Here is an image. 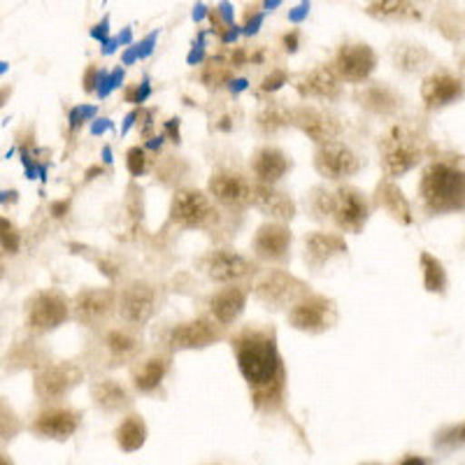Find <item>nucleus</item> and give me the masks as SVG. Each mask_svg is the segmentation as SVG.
I'll list each match as a JSON object with an SVG mask.
<instances>
[{
	"instance_id": "obj_10",
	"label": "nucleus",
	"mask_w": 465,
	"mask_h": 465,
	"mask_svg": "<svg viewBox=\"0 0 465 465\" xmlns=\"http://www.w3.org/2000/svg\"><path fill=\"white\" fill-rule=\"evenodd\" d=\"M198 268L217 284H238V282L249 280L259 275V263L247 256L232 252V249H212L198 261Z\"/></svg>"
},
{
	"instance_id": "obj_44",
	"label": "nucleus",
	"mask_w": 465,
	"mask_h": 465,
	"mask_svg": "<svg viewBox=\"0 0 465 465\" xmlns=\"http://www.w3.org/2000/svg\"><path fill=\"white\" fill-rule=\"evenodd\" d=\"M286 82H289V74H286V70L277 68V70H272L270 74H265L263 82H261V91H263V94H272V91H277L282 84H286Z\"/></svg>"
},
{
	"instance_id": "obj_8",
	"label": "nucleus",
	"mask_w": 465,
	"mask_h": 465,
	"mask_svg": "<svg viewBox=\"0 0 465 465\" xmlns=\"http://www.w3.org/2000/svg\"><path fill=\"white\" fill-rule=\"evenodd\" d=\"M70 319V298L58 289H40L26 301V328L33 335H45Z\"/></svg>"
},
{
	"instance_id": "obj_2",
	"label": "nucleus",
	"mask_w": 465,
	"mask_h": 465,
	"mask_svg": "<svg viewBox=\"0 0 465 465\" xmlns=\"http://www.w3.org/2000/svg\"><path fill=\"white\" fill-rule=\"evenodd\" d=\"M419 198L429 214H459L465 205V180L460 165L433 161L423 168Z\"/></svg>"
},
{
	"instance_id": "obj_9",
	"label": "nucleus",
	"mask_w": 465,
	"mask_h": 465,
	"mask_svg": "<svg viewBox=\"0 0 465 465\" xmlns=\"http://www.w3.org/2000/svg\"><path fill=\"white\" fill-rule=\"evenodd\" d=\"M286 322H289L291 328L301 331V333H326V331H331L338 323V305L331 298L310 293L302 301H298L296 305L289 307Z\"/></svg>"
},
{
	"instance_id": "obj_28",
	"label": "nucleus",
	"mask_w": 465,
	"mask_h": 465,
	"mask_svg": "<svg viewBox=\"0 0 465 465\" xmlns=\"http://www.w3.org/2000/svg\"><path fill=\"white\" fill-rule=\"evenodd\" d=\"M170 363H173V356L170 354H153L149 359L138 361V363L131 368V381L133 389L138 393H153L163 384L165 375L170 371Z\"/></svg>"
},
{
	"instance_id": "obj_5",
	"label": "nucleus",
	"mask_w": 465,
	"mask_h": 465,
	"mask_svg": "<svg viewBox=\"0 0 465 465\" xmlns=\"http://www.w3.org/2000/svg\"><path fill=\"white\" fill-rule=\"evenodd\" d=\"M252 291H254L256 301L263 302L268 310H289L291 305H296L298 301L312 293L307 282L282 268L259 272Z\"/></svg>"
},
{
	"instance_id": "obj_23",
	"label": "nucleus",
	"mask_w": 465,
	"mask_h": 465,
	"mask_svg": "<svg viewBox=\"0 0 465 465\" xmlns=\"http://www.w3.org/2000/svg\"><path fill=\"white\" fill-rule=\"evenodd\" d=\"M252 205L277 223H286L296 217V201L277 186L252 182Z\"/></svg>"
},
{
	"instance_id": "obj_15",
	"label": "nucleus",
	"mask_w": 465,
	"mask_h": 465,
	"mask_svg": "<svg viewBox=\"0 0 465 465\" xmlns=\"http://www.w3.org/2000/svg\"><path fill=\"white\" fill-rule=\"evenodd\" d=\"M372 203L363 191L356 186H338L333 191V210L331 219L342 232H363L365 223L371 219Z\"/></svg>"
},
{
	"instance_id": "obj_27",
	"label": "nucleus",
	"mask_w": 465,
	"mask_h": 465,
	"mask_svg": "<svg viewBox=\"0 0 465 465\" xmlns=\"http://www.w3.org/2000/svg\"><path fill=\"white\" fill-rule=\"evenodd\" d=\"M291 159L282 152L280 147H261L256 149L252 161H249V168L254 173L256 182L259 184H268L275 186L277 182L284 177L286 173L291 170Z\"/></svg>"
},
{
	"instance_id": "obj_12",
	"label": "nucleus",
	"mask_w": 465,
	"mask_h": 465,
	"mask_svg": "<svg viewBox=\"0 0 465 465\" xmlns=\"http://www.w3.org/2000/svg\"><path fill=\"white\" fill-rule=\"evenodd\" d=\"M114 312L116 291L110 286H89L77 291V296L70 301V317L86 328H103Z\"/></svg>"
},
{
	"instance_id": "obj_51",
	"label": "nucleus",
	"mask_w": 465,
	"mask_h": 465,
	"mask_svg": "<svg viewBox=\"0 0 465 465\" xmlns=\"http://www.w3.org/2000/svg\"><path fill=\"white\" fill-rule=\"evenodd\" d=\"M0 465H15V460H12L7 454H3V451H0Z\"/></svg>"
},
{
	"instance_id": "obj_43",
	"label": "nucleus",
	"mask_w": 465,
	"mask_h": 465,
	"mask_svg": "<svg viewBox=\"0 0 465 465\" xmlns=\"http://www.w3.org/2000/svg\"><path fill=\"white\" fill-rule=\"evenodd\" d=\"M442 444H450L451 450L460 447L463 444V423H456V426H450L447 430H442L438 435V440H435V447H442Z\"/></svg>"
},
{
	"instance_id": "obj_34",
	"label": "nucleus",
	"mask_w": 465,
	"mask_h": 465,
	"mask_svg": "<svg viewBox=\"0 0 465 465\" xmlns=\"http://www.w3.org/2000/svg\"><path fill=\"white\" fill-rule=\"evenodd\" d=\"M256 126L263 135H275L282 128L291 126V107L282 101H270L256 114Z\"/></svg>"
},
{
	"instance_id": "obj_14",
	"label": "nucleus",
	"mask_w": 465,
	"mask_h": 465,
	"mask_svg": "<svg viewBox=\"0 0 465 465\" xmlns=\"http://www.w3.org/2000/svg\"><path fill=\"white\" fill-rule=\"evenodd\" d=\"M291 126H296L317 144L338 143V138L344 133L342 119L333 110L317 105L293 107L291 110Z\"/></svg>"
},
{
	"instance_id": "obj_3",
	"label": "nucleus",
	"mask_w": 465,
	"mask_h": 465,
	"mask_svg": "<svg viewBox=\"0 0 465 465\" xmlns=\"http://www.w3.org/2000/svg\"><path fill=\"white\" fill-rule=\"evenodd\" d=\"M429 152L430 143L421 128L407 122L393 124L380 138V163L386 180H396L414 170Z\"/></svg>"
},
{
	"instance_id": "obj_36",
	"label": "nucleus",
	"mask_w": 465,
	"mask_h": 465,
	"mask_svg": "<svg viewBox=\"0 0 465 465\" xmlns=\"http://www.w3.org/2000/svg\"><path fill=\"white\" fill-rule=\"evenodd\" d=\"M45 363H49V361L45 359V351L35 342H19L7 354V368H12V371H22V368H35L37 371Z\"/></svg>"
},
{
	"instance_id": "obj_31",
	"label": "nucleus",
	"mask_w": 465,
	"mask_h": 465,
	"mask_svg": "<svg viewBox=\"0 0 465 465\" xmlns=\"http://www.w3.org/2000/svg\"><path fill=\"white\" fill-rule=\"evenodd\" d=\"M147 423H144L143 414H126V417L119 421L114 430V440L119 444V450L126 451V454H133V451H140L147 442Z\"/></svg>"
},
{
	"instance_id": "obj_20",
	"label": "nucleus",
	"mask_w": 465,
	"mask_h": 465,
	"mask_svg": "<svg viewBox=\"0 0 465 465\" xmlns=\"http://www.w3.org/2000/svg\"><path fill=\"white\" fill-rule=\"evenodd\" d=\"M293 232L286 223L268 222L256 228L254 240H252V252L256 256V263H282L289 259Z\"/></svg>"
},
{
	"instance_id": "obj_7",
	"label": "nucleus",
	"mask_w": 465,
	"mask_h": 465,
	"mask_svg": "<svg viewBox=\"0 0 465 465\" xmlns=\"http://www.w3.org/2000/svg\"><path fill=\"white\" fill-rule=\"evenodd\" d=\"M170 223L184 231H212L219 223V210L201 189H177L170 201Z\"/></svg>"
},
{
	"instance_id": "obj_32",
	"label": "nucleus",
	"mask_w": 465,
	"mask_h": 465,
	"mask_svg": "<svg viewBox=\"0 0 465 465\" xmlns=\"http://www.w3.org/2000/svg\"><path fill=\"white\" fill-rule=\"evenodd\" d=\"M365 15H371L372 19L380 22H421V10L414 3H405V0H380V3H371L365 7Z\"/></svg>"
},
{
	"instance_id": "obj_45",
	"label": "nucleus",
	"mask_w": 465,
	"mask_h": 465,
	"mask_svg": "<svg viewBox=\"0 0 465 465\" xmlns=\"http://www.w3.org/2000/svg\"><path fill=\"white\" fill-rule=\"evenodd\" d=\"M126 205H128V210H131L133 219L143 217V191H138V186H135V184L128 186Z\"/></svg>"
},
{
	"instance_id": "obj_16",
	"label": "nucleus",
	"mask_w": 465,
	"mask_h": 465,
	"mask_svg": "<svg viewBox=\"0 0 465 465\" xmlns=\"http://www.w3.org/2000/svg\"><path fill=\"white\" fill-rule=\"evenodd\" d=\"M333 73L340 82H351V84H363L368 82L377 68V54L371 45L365 43H347L335 52Z\"/></svg>"
},
{
	"instance_id": "obj_29",
	"label": "nucleus",
	"mask_w": 465,
	"mask_h": 465,
	"mask_svg": "<svg viewBox=\"0 0 465 465\" xmlns=\"http://www.w3.org/2000/svg\"><path fill=\"white\" fill-rule=\"evenodd\" d=\"M372 201H375V205L381 207L393 222L401 223V226H412L414 223L412 205H410V201L405 198L402 189L393 180H386L384 177V180L377 184Z\"/></svg>"
},
{
	"instance_id": "obj_18",
	"label": "nucleus",
	"mask_w": 465,
	"mask_h": 465,
	"mask_svg": "<svg viewBox=\"0 0 465 465\" xmlns=\"http://www.w3.org/2000/svg\"><path fill=\"white\" fill-rule=\"evenodd\" d=\"M207 196L226 210H244L252 205V182L235 170H219L207 182Z\"/></svg>"
},
{
	"instance_id": "obj_48",
	"label": "nucleus",
	"mask_w": 465,
	"mask_h": 465,
	"mask_svg": "<svg viewBox=\"0 0 465 465\" xmlns=\"http://www.w3.org/2000/svg\"><path fill=\"white\" fill-rule=\"evenodd\" d=\"M284 47L289 49V52H296L298 49V31H291L284 35Z\"/></svg>"
},
{
	"instance_id": "obj_35",
	"label": "nucleus",
	"mask_w": 465,
	"mask_h": 465,
	"mask_svg": "<svg viewBox=\"0 0 465 465\" xmlns=\"http://www.w3.org/2000/svg\"><path fill=\"white\" fill-rule=\"evenodd\" d=\"M419 261H421L423 289L429 291V293H440V296H442L444 291H447V284H450L442 261L435 259V256L429 254V252H421Z\"/></svg>"
},
{
	"instance_id": "obj_11",
	"label": "nucleus",
	"mask_w": 465,
	"mask_h": 465,
	"mask_svg": "<svg viewBox=\"0 0 465 465\" xmlns=\"http://www.w3.org/2000/svg\"><path fill=\"white\" fill-rule=\"evenodd\" d=\"M159 305V291L149 282H131L122 291H116V312L126 326L140 328L153 317Z\"/></svg>"
},
{
	"instance_id": "obj_24",
	"label": "nucleus",
	"mask_w": 465,
	"mask_h": 465,
	"mask_svg": "<svg viewBox=\"0 0 465 465\" xmlns=\"http://www.w3.org/2000/svg\"><path fill=\"white\" fill-rule=\"evenodd\" d=\"M463 98V82L460 77L451 73H440L429 74L421 84V101L429 110H442V107L451 105V103Z\"/></svg>"
},
{
	"instance_id": "obj_33",
	"label": "nucleus",
	"mask_w": 465,
	"mask_h": 465,
	"mask_svg": "<svg viewBox=\"0 0 465 465\" xmlns=\"http://www.w3.org/2000/svg\"><path fill=\"white\" fill-rule=\"evenodd\" d=\"M430 64H433V54L421 45L402 43L393 49V65L405 74L423 73Z\"/></svg>"
},
{
	"instance_id": "obj_50",
	"label": "nucleus",
	"mask_w": 465,
	"mask_h": 465,
	"mask_svg": "<svg viewBox=\"0 0 465 465\" xmlns=\"http://www.w3.org/2000/svg\"><path fill=\"white\" fill-rule=\"evenodd\" d=\"M10 95H12V86H0V107L10 101Z\"/></svg>"
},
{
	"instance_id": "obj_39",
	"label": "nucleus",
	"mask_w": 465,
	"mask_h": 465,
	"mask_svg": "<svg viewBox=\"0 0 465 465\" xmlns=\"http://www.w3.org/2000/svg\"><path fill=\"white\" fill-rule=\"evenodd\" d=\"M22 419L16 417V412L0 398V444H7L22 433Z\"/></svg>"
},
{
	"instance_id": "obj_26",
	"label": "nucleus",
	"mask_w": 465,
	"mask_h": 465,
	"mask_svg": "<svg viewBox=\"0 0 465 465\" xmlns=\"http://www.w3.org/2000/svg\"><path fill=\"white\" fill-rule=\"evenodd\" d=\"M247 298L249 293L244 286H223L207 302V307H210V319H214L222 328L232 326V323L242 317L244 307H247Z\"/></svg>"
},
{
	"instance_id": "obj_47",
	"label": "nucleus",
	"mask_w": 465,
	"mask_h": 465,
	"mask_svg": "<svg viewBox=\"0 0 465 465\" xmlns=\"http://www.w3.org/2000/svg\"><path fill=\"white\" fill-rule=\"evenodd\" d=\"M68 207H70V201H58L52 205V217L56 219H64L65 214H68Z\"/></svg>"
},
{
	"instance_id": "obj_40",
	"label": "nucleus",
	"mask_w": 465,
	"mask_h": 465,
	"mask_svg": "<svg viewBox=\"0 0 465 465\" xmlns=\"http://www.w3.org/2000/svg\"><path fill=\"white\" fill-rule=\"evenodd\" d=\"M435 26L450 37V40H460V35H463V15L460 12L456 15L451 10L440 12V15H435Z\"/></svg>"
},
{
	"instance_id": "obj_19",
	"label": "nucleus",
	"mask_w": 465,
	"mask_h": 465,
	"mask_svg": "<svg viewBox=\"0 0 465 465\" xmlns=\"http://www.w3.org/2000/svg\"><path fill=\"white\" fill-rule=\"evenodd\" d=\"M82 412L74 407L64 405H47L45 410L35 414L31 423V430L45 440H56V442H65L80 430Z\"/></svg>"
},
{
	"instance_id": "obj_6",
	"label": "nucleus",
	"mask_w": 465,
	"mask_h": 465,
	"mask_svg": "<svg viewBox=\"0 0 465 465\" xmlns=\"http://www.w3.org/2000/svg\"><path fill=\"white\" fill-rule=\"evenodd\" d=\"M84 381V368L74 361H49L33 375V391L45 405H58Z\"/></svg>"
},
{
	"instance_id": "obj_41",
	"label": "nucleus",
	"mask_w": 465,
	"mask_h": 465,
	"mask_svg": "<svg viewBox=\"0 0 465 465\" xmlns=\"http://www.w3.org/2000/svg\"><path fill=\"white\" fill-rule=\"evenodd\" d=\"M0 247L10 252V254H15L19 249V232H16L15 223L3 217V214H0Z\"/></svg>"
},
{
	"instance_id": "obj_17",
	"label": "nucleus",
	"mask_w": 465,
	"mask_h": 465,
	"mask_svg": "<svg viewBox=\"0 0 465 465\" xmlns=\"http://www.w3.org/2000/svg\"><path fill=\"white\" fill-rule=\"evenodd\" d=\"M314 168L322 177L331 182H342L354 177L361 168H363V161H361L359 153L344 143H328L319 144L317 152H314Z\"/></svg>"
},
{
	"instance_id": "obj_1",
	"label": "nucleus",
	"mask_w": 465,
	"mask_h": 465,
	"mask_svg": "<svg viewBox=\"0 0 465 465\" xmlns=\"http://www.w3.org/2000/svg\"><path fill=\"white\" fill-rule=\"evenodd\" d=\"M231 349L235 363L247 381L249 401L263 417L284 412L286 405V365L277 344V331L272 326L249 323L231 335Z\"/></svg>"
},
{
	"instance_id": "obj_13",
	"label": "nucleus",
	"mask_w": 465,
	"mask_h": 465,
	"mask_svg": "<svg viewBox=\"0 0 465 465\" xmlns=\"http://www.w3.org/2000/svg\"><path fill=\"white\" fill-rule=\"evenodd\" d=\"M226 338V328L219 326L214 319L198 317L191 322H182L173 326L165 335L168 351H191V349H205L212 344L222 342Z\"/></svg>"
},
{
	"instance_id": "obj_49",
	"label": "nucleus",
	"mask_w": 465,
	"mask_h": 465,
	"mask_svg": "<svg viewBox=\"0 0 465 465\" xmlns=\"http://www.w3.org/2000/svg\"><path fill=\"white\" fill-rule=\"evenodd\" d=\"M398 465H429V460L423 459V456H407V459L401 460Z\"/></svg>"
},
{
	"instance_id": "obj_37",
	"label": "nucleus",
	"mask_w": 465,
	"mask_h": 465,
	"mask_svg": "<svg viewBox=\"0 0 465 465\" xmlns=\"http://www.w3.org/2000/svg\"><path fill=\"white\" fill-rule=\"evenodd\" d=\"M232 74H235V70L228 65V61H223V58H210L205 68H203L201 80L210 89H222V86H226L232 80Z\"/></svg>"
},
{
	"instance_id": "obj_4",
	"label": "nucleus",
	"mask_w": 465,
	"mask_h": 465,
	"mask_svg": "<svg viewBox=\"0 0 465 465\" xmlns=\"http://www.w3.org/2000/svg\"><path fill=\"white\" fill-rule=\"evenodd\" d=\"M143 338L135 328L131 326H116L105 328L95 335L89 342L86 361L94 368L101 371H112V368H122L128 363H138L143 354Z\"/></svg>"
},
{
	"instance_id": "obj_52",
	"label": "nucleus",
	"mask_w": 465,
	"mask_h": 465,
	"mask_svg": "<svg viewBox=\"0 0 465 465\" xmlns=\"http://www.w3.org/2000/svg\"><path fill=\"white\" fill-rule=\"evenodd\" d=\"M365 465H377V463H365Z\"/></svg>"
},
{
	"instance_id": "obj_21",
	"label": "nucleus",
	"mask_w": 465,
	"mask_h": 465,
	"mask_svg": "<svg viewBox=\"0 0 465 465\" xmlns=\"http://www.w3.org/2000/svg\"><path fill=\"white\" fill-rule=\"evenodd\" d=\"M349 252L347 240L340 232L328 231H314L307 232L302 240V261L312 272H319L326 263L335 259V256H344Z\"/></svg>"
},
{
	"instance_id": "obj_30",
	"label": "nucleus",
	"mask_w": 465,
	"mask_h": 465,
	"mask_svg": "<svg viewBox=\"0 0 465 465\" xmlns=\"http://www.w3.org/2000/svg\"><path fill=\"white\" fill-rule=\"evenodd\" d=\"M91 401L101 412L116 414L128 410L133 402L131 393L119 380H95L91 384Z\"/></svg>"
},
{
	"instance_id": "obj_38",
	"label": "nucleus",
	"mask_w": 465,
	"mask_h": 465,
	"mask_svg": "<svg viewBox=\"0 0 465 465\" xmlns=\"http://www.w3.org/2000/svg\"><path fill=\"white\" fill-rule=\"evenodd\" d=\"M307 210L317 222H326L331 219V210H333V191H328L326 186H314L307 196Z\"/></svg>"
},
{
	"instance_id": "obj_46",
	"label": "nucleus",
	"mask_w": 465,
	"mask_h": 465,
	"mask_svg": "<svg viewBox=\"0 0 465 465\" xmlns=\"http://www.w3.org/2000/svg\"><path fill=\"white\" fill-rule=\"evenodd\" d=\"M98 74H101V70H98V65H89V70L84 73V80H82V86H84V91H94L95 89V80H98Z\"/></svg>"
},
{
	"instance_id": "obj_42",
	"label": "nucleus",
	"mask_w": 465,
	"mask_h": 465,
	"mask_svg": "<svg viewBox=\"0 0 465 465\" xmlns=\"http://www.w3.org/2000/svg\"><path fill=\"white\" fill-rule=\"evenodd\" d=\"M126 168L133 177H140V174L147 170V152L143 147H131L126 152Z\"/></svg>"
},
{
	"instance_id": "obj_22",
	"label": "nucleus",
	"mask_w": 465,
	"mask_h": 465,
	"mask_svg": "<svg viewBox=\"0 0 465 465\" xmlns=\"http://www.w3.org/2000/svg\"><path fill=\"white\" fill-rule=\"evenodd\" d=\"M296 91L301 98H312V101L333 103L342 95V82L333 73L331 64H322L305 73L301 80H296Z\"/></svg>"
},
{
	"instance_id": "obj_25",
	"label": "nucleus",
	"mask_w": 465,
	"mask_h": 465,
	"mask_svg": "<svg viewBox=\"0 0 465 465\" xmlns=\"http://www.w3.org/2000/svg\"><path fill=\"white\" fill-rule=\"evenodd\" d=\"M354 101L365 112L377 116H393L402 110V95L384 82H371L354 91Z\"/></svg>"
}]
</instances>
